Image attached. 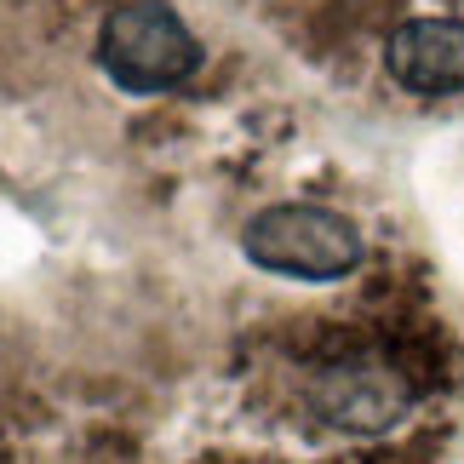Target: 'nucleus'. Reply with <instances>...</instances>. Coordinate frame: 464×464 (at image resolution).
<instances>
[{
  "instance_id": "obj_1",
  "label": "nucleus",
  "mask_w": 464,
  "mask_h": 464,
  "mask_svg": "<svg viewBox=\"0 0 464 464\" xmlns=\"http://www.w3.org/2000/svg\"><path fill=\"white\" fill-rule=\"evenodd\" d=\"M241 253L246 264L287 281H344L367 258V241L344 212L315 207V201H276L241 224Z\"/></svg>"
},
{
  "instance_id": "obj_2",
  "label": "nucleus",
  "mask_w": 464,
  "mask_h": 464,
  "mask_svg": "<svg viewBox=\"0 0 464 464\" xmlns=\"http://www.w3.org/2000/svg\"><path fill=\"white\" fill-rule=\"evenodd\" d=\"M98 63L121 92L155 98L201 69V41L167 0H127L98 24Z\"/></svg>"
},
{
  "instance_id": "obj_3",
  "label": "nucleus",
  "mask_w": 464,
  "mask_h": 464,
  "mask_svg": "<svg viewBox=\"0 0 464 464\" xmlns=\"http://www.w3.org/2000/svg\"><path fill=\"white\" fill-rule=\"evenodd\" d=\"M310 407L333 430H350V436H379L390 424L407 419L413 407V390L390 362H372V355H350V362H333L315 372L310 384Z\"/></svg>"
},
{
  "instance_id": "obj_4",
  "label": "nucleus",
  "mask_w": 464,
  "mask_h": 464,
  "mask_svg": "<svg viewBox=\"0 0 464 464\" xmlns=\"http://www.w3.org/2000/svg\"><path fill=\"white\" fill-rule=\"evenodd\" d=\"M384 69L419 98L464 92V17H407L384 41Z\"/></svg>"
}]
</instances>
